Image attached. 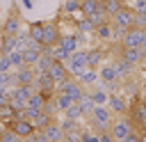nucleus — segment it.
I'll return each mask as SVG.
<instances>
[{
	"mask_svg": "<svg viewBox=\"0 0 146 142\" xmlns=\"http://www.w3.org/2000/svg\"><path fill=\"white\" fill-rule=\"evenodd\" d=\"M87 119H89V128L96 131V133L110 131V126H112V121H114V117H112V112H110L107 105H96L94 112H91Z\"/></svg>",
	"mask_w": 146,
	"mask_h": 142,
	"instance_id": "1",
	"label": "nucleus"
},
{
	"mask_svg": "<svg viewBox=\"0 0 146 142\" xmlns=\"http://www.w3.org/2000/svg\"><path fill=\"white\" fill-rule=\"evenodd\" d=\"M21 30H23V16H21V9H18V2H11L9 14H7V18L0 27V34H14L16 37Z\"/></svg>",
	"mask_w": 146,
	"mask_h": 142,
	"instance_id": "2",
	"label": "nucleus"
},
{
	"mask_svg": "<svg viewBox=\"0 0 146 142\" xmlns=\"http://www.w3.org/2000/svg\"><path fill=\"white\" fill-rule=\"evenodd\" d=\"M128 117H130L135 131H146V101L135 98L128 108Z\"/></svg>",
	"mask_w": 146,
	"mask_h": 142,
	"instance_id": "3",
	"label": "nucleus"
},
{
	"mask_svg": "<svg viewBox=\"0 0 146 142\" xmlns=\"http://www.w3.org/2000/svg\"><path fill=\"white\" fill-rule=\"evenodd\" d=\"M5 128L14 131V133H16V135H21L23 140H25V137H30V135L36 131L34 121H30V119H25V117H14V119L5 121Z\"/></svg>",
	"mask_w": 146,
	"mask_h": 142,
	"instance_id": "4",
	"label": "nucleus"
},
{
	"mask_svg": "<svg viewBox=\"0 0 146 142\" xmlns=\"http://www.w3.org/2000/svg\"><path fill=\"white\" fill-rule=\"evenodd\" d=\"M135 131V126H132V121H130V117H125V115H121V117H116L114 121H112V126H110V133H112V137L116 140V142H121L128 133H132Z\"/></svg>",
	"mask_w": 146,
	"mask_h": 142,
	"instance_id": "5",
	"label": "nucleus"
},
{
	"mask_svg": "<svg viewBox=\"0 0 146 142\" xmlns=\"http://www.w3.org/2000/svg\"><path fill=\"white\" fill-rule=\"evenodd\" d=\"M132 21H135V11H132L130 5H123L114 16H110V23L116 25V27H123V30L132 27Z\"/></svg>",
	"mask_w": 146,
	"mask_h": 142,
	"instance_id": "6",
	"label": "nucleus"
},
{
	"mask_svg": "<svg viewBox=\"0 0 146 142\" xmlns=\"http://www.w3.org/2000/svg\"><path fill=\"white\" fill-rule=\"evenodd\" d=\"M144 32L146 30H141V27H128L125 32H123V39H121V46H125V48H139L141 46V39H144Z\"/></svg>",
	"mask_w": 146,
	"mask_h": 142,
	"instance_id": "7",
	"label": "nucleus"
},
{
	"mask_svg": "<svg viewBox=\"0 0 146 142\" xmlns=\"http://www.w3.org/2000/svg\"><path fill=\"white\" fill-rule=\"evenodd\" d=\"M34 80H36V71H34V66H21V69H16L14 71V85H34Z\"/></svg>",
	"mask_w": 146,
	"mask_h": 142,
	"instance_id": "8",
	"label": "nucleus"
},
{
	"mask_svg": "<svg viewBox=\"0 0 146 142\" xmlns=\"http://www.w3.org/2000/svg\"><path fill=\"white\" fill-rule=\"evenodd\" d=\"M119 57H121V60H125L128 64L137 66V64H141V62L146 60V53H144L141 48H125V46H121V50H119Z\"/></svg>",
	"mask_w": 146,
	"mask_h": 142,
	"instance_id": "9",
	"label": "nucleus"
},
{
	"mask_svg": "<svg viewBox=\"0 0 146 142\" xmlns=\"http://www.w3.org/2000/svg\"><path fill=\"white\" fill-rule=\"evenodd\" d=\"M59 41V27L55 21H43V46H55Z\"/></svg>",
	"mask_w": 146,
	"mask_h": 142,
	"instance_id": "10",
	"label": "nucleus"
},
{
	"mask_svg": "<svg viewBox=\"0 0 146 142\" xmlns=\"http://www.w3.org/2000/svg\"><path fill=\"white\" fill-rule=\"evenodd\" d=\"M107 108H110L112 115H119V117H121V115H128V103H125V98H123L121 94H116V92L107 96Z\"/></svg>",
	"mask_w": 146,
	"mask_h": 142,
	"instance_id": "11",
	"label": "nucleus"
},
{
	"mask_svg": "<svg viewBox=\"0 0 146 142\" xmlns=\"http://www.w3.org/2000/svg\"><path fill=\"white\" fill-rule=\"evenodd\" d=\"M43 131V135L50 140V142H64V131H62V126H59V121H50L46 128H41Z\"/></svg>",
	"mask_w": 146,
	"mask_h": 142,
	"instance_id": "12",
	"label": "nucleus"
},
{
	"mask_svg": "<svg viewBox=\"0 0 146 142\" xmlns=\"http://www.w3.org/2000/svg\"><path fill=\"white\" fill-rule=\"evenodd\" d=\"M48 73H50V78H52L55 82H59V80H64V78H68V76H71V73H68V69H66V64H64V62H57V60L50 64Z\"/></svg>",
	"mask_w": 146,
	"mask_h": 142,
	"instance_id": "13",
	"label": "nucleus"
},
{
	"mask_svg": "<svg viewBox=\"0 0 146 142\" xmlns=\"http://www.w3.org/2000/svg\"><path fill=\"white\" fill-rule=\"evenodd\" d=\"M112 66H114V71H116V78H119V80H128V76H130V71H132V64H128L125 60L116 57V60L112 62Z\"/></svg>",
	"mask_w": 146,
	"mask_h": 142,
	"instance_id": "14",
	"label": "nucleus"
},
{
	"mask_svg": "<svg viewBox=\"0 0 146 142\" xmlns=\"http://www.w3.org/2000/svg\"><path fill=\"white\" fill-rule=\"evenodd\" d=\"M27 32H30V39H32V41L41 44V41H43V21H32V23L27 25Z\"/></svg>",
	"mask_w": 146,
	"mask_h": 142,
	"instance_id": "15",
	"label": "nucleus"
},
{
	"mask_svg": "<svg viewBox=\"0 0 146 142\" xmlns=\"http://www.w3.org/2000/svg\"><path fill=\"white\" fill-rule=\"evenodd\" d=\"M16 50V37L14 34H0V55H9Z\"/></svg>",
	"mask_w": 146,
	"mask_h": 142,
	"instance_id": "16",
	"label": "nucleus"
},
{
	"mask_svg": "<svg viewBox=\"0 0 146 142\" xmlns=\"http://www.w3.org/2000/svg\"><path fill=\"white\" fill-rule=\"evenodd\" d=\"M57 44H59L68 55L78 50V39H75V34H59V41H57Z\"/></svg>",
	"mask_w": 146,
	"mask_h": 142,
	"instance_id": "17",
	"label": "nucleus"
},
{
	"mask_svg": "<svg viewBox=\"0 0 146 142\" xmlns=\"http://www.w3.org/2000/svg\"><path fill=\"white\" fill-rule=\"evenodd\" d=\"M78 105H80V110H82V115H84V117H89V115L94 112V108H96V103H94V98H91V94H89V92H84V94L80 96Z\"/></svg>",
	"mask_w": 146,
	"mask_h": 142,
	"instance_id": "18",
	"label": "nucleus"
},
{
	"mask_svg": "<svg viewBox=\"0 0 146 142\" xmlns=\"http://www.w3.org/2000/svg\"><path fill=\"white\" fill-rule=\"evenodd\" d=\"M96 37L98 39H103V41H112V23L110 21H105V23H100V25H96Z\"/></svg>",
	"mask_w": 146,
	"mask_h": 142,
	"instance_id": "19",
	"label": "nucleus"
},
{
	"mask_svg": "<svg viewBox=\"0 0 146 142\" xmlns=\"http://www.w3.org/2000/svg\"><path fill=\"white\" fill-rule=\"evenodd\" d=\"M78 80H80L84 87H87V85H96V82H98V71H96V69H84V71L78 76Z\"/></svg>",
	"mask_w": 146,
	"mask_h": 142,
	"instance_id": "20",
	"label": "nucleus"
},
{
	"mask_svg": "<svg viewBox=\"0 0 146 142\" xmlns=\"http://www.w3.org/2000/svg\"><path fill=\"white\" fill-rule=\"evenodd\" d=\"M100 9V0H80V11L89 18L94 11H98Z\"/></svg>",
	"mask_w": 146,
	"mask_h": 142,
	"instance_id": "21",
	"label": "nucleus"
},
{
	"mask_svg": "<svg viewBox=\"0 0 146 142\" xmlns=\"http://www.w3.org/2000/svg\"><path fill=\"white\" fill-rule=\"evenodd\" d=\"M98 78H103V82L119 80V78H116V71H114V66H112V64H105V66H100V71H98Z\"/></svg>",
	"mask_w": 146,
	"mask_h": 142,
	"instance_id": "22",
	"label": "nucleus"
},
{
	"mask_svg": "<svg viewBox=\"0 0 146 142\" xmlns=\"http://www.w3.org/2000/svg\"><path fill=\"white\" fill-rule=\"evenodd\" d=\"M43 103H46V98H43L39 92H32V94L27 96V101H25V108H36V110H41Z\"/></svg>",
	"mask_w": 146,
	"mask_h": 142,
	"instance_id": "23",
	"label": "nucleus"
},
{
	"mask_svg": "<svg viewBox=\"0 0 146 142\" xmlns=\"http://www.w3.org/2000/svg\"><path fill=\"white\" fill-rule=\"evenodd\" d=\"M71 103H73V101H71V96H68V94H64V92H55V105H57V110H59V112H64Z\"/></svg>",
	"mask_w": 146,
	"mask_h": 142,
	"instance_id": "24",
	"label": "nucleus"
},
{
	"mask_svg": "<svg viewBox=\"0 0 146 142\" xmlns=\"http://www.w3.org/2000/svg\"><path fill=\"white\" fill-rule=\"evenodd\" d=\"M64 117H68V119H75V121H80L84 115H82V110H80V105H78V101H73L66 110H64Z\"/></svg>",
	"mask_w": 146,
	"mask_h": 142,
	"instance_id": "25",
	"label": "nucleus"
},
{
	"mask_svg": "<svg viewBox=\"0 0 146 142\" xmlns=\"http://www.w3.org/2000/svg\"><path fill=\"white\" fill-rule=\"evenodd\" d=\"M14 117H16V108H14L9 101H7L5 105H0V121H2V124L9 121V119H14Z\"/></svg>",
	"mask_w": 146,
	"mask_h": 142,
	"instance_id": "26",
	"label": "nucleus"
},
{
	"mask_svg": "<svg viewBox=\"0 0 146 142\" xmlns=\"http://www.w3.org/2000/svg\"><path fill=\"white\" fill-rule=\"evenodd\" d=\"M100 7L107 11V16H114L123 5H121V0H100Z\"/></svg>",
	"mask_w": 146,
	"mask_h": 142,
	"instance_id": "27",
	"label": "nucleus"
},
{
	"mask_svg": "<svg viewBox=\"0 0 146 142\" xmlns=\"http://www.w3.org/2000/svg\"><path fill=\"white\" fill-rule=\"evenodd\" d=\"M89 94H91V98H94V103H96V105H107V96H110V94H107L103 87H98V89H91Z\"/></svg>",
	"mask_w": 146,
	"mask_h": 142,
	"instance_id": "28",
	"label": "nucleus"
},
{
	"mask_svg": "<svg viewBox=\"0 0 146 142\" xmlns=\"http://www.w3.org/2000/svg\"><path fill=\"white\" fill-rule=\"evenodd\" d=\"M9 62H11V69L16 71V69H21V66H25V62H23V50H11L9 53Z\"/></svg>",
	"mask_w": 146,
	"mask_h": 142,
	"instance_id": "29",
	"label": "nucleus"
},
{
	"mask_svg": "<svg viewBox=\"0 0 146 142\" xmlns=\"http://www.w3.org/2000/svg\"><path fill=\"white\" fill-rule=\"evenodd\" d=\"M103 55H105V53H103L100 48H94V50H89V62H87V64H89V69H96V66L100 64Z\"/></svg>",
	"mask_w": 146,
	"mask_h": 142,
	"instance_id": "30",
	"label": "nucleus"
},
{
	"mask_svg": "<svg viewBox=\"0 0 146 142\" xmlns=\"http://www.w3.org/2000/svg\"><path fill=\"white\" fill-rule=\"evenodd\" d=\"M75 30H78V32H82V34H87V32H94V30H96V25L84 16L82 21H78V23H75Z\"/></svg>",
	"mask_w": 146,
	"mask_h": 142,
	"instance_id": "31",
	"label": "nucleus"
},
{
	"mask_svg": "<svg viewBox=\"0 0 146 142\" xmlns=\"http://www.w3.org/2000/svg\"><path fill=\"white\" fill-rule=\"evenodd\" d=\"M89 21H91L94 25H100V23H105V21H110V16H107V11H105V9L100 7L98 11H94V14L89 16Z\"/></svg>",
	"mask_w": 146,
	"mask_h": 142,
	"instance_id": "32",
	"label": "nucleus"
},
{
	"mask_svg": "<svg viewBox=\"0 0 146 142\" xmlns=\"http://www.w3.org/2000/svg\"><path fill=\"white\" fill-rule=\"evenodd\" d=\"M52 119H55L52 115H46V112L41 110V112L36 115V119H34V126H36V128H46V126H48V124H50Z\"/></svg>",
	"mask_w": 146,
	"mask_h": 142,
	"instance_id": "33",
	"label": "nucleus"
},
{
	"mask_svg": "<svg viewBox=\"0 0 146 142\" xmlns=\"http://www.w3.org/2000/svg\"><path fill=\"white\" fill-rule=\"evenodd\" d=\"M62 11L64 14H78L80 11V0H64V7H62Z\"/></svg>",
	"mask_w": 146,
	"mask_h": 142,
	"instance_id": "34",
	"label": "nucleus"
},
{
	"mask_svg": "<svg viewBox=\"0 0 146 142\" xmlns=\"http://www.w3.org/2000/svg\"><path fill=\"white\" fill-rule=\"evenodd\" d=\"M80 142H100V133L96 131H80Z\"/></svg>",
	"mask_w": 146,
	"mask_h": 142,
	"instance_id": "35",
	"label": "nucleus"
},
{
	"mask_svg": "<svg viewBox=\"0 0 146 142\" xmlns=\"http://www.w3.org/2000/svg\"><path fill=\"white\" fill-rule=\"evenodd\" d=\"M0 142H25L21 135H16L14 131H9V128H5L2 133H0Z\"/></svg>",
	"mask_w": 146,
	"mask_h": 142,
	"instance_id": "36",
	"label": "nucleus"
},
{
	"mask_svg": "<svg viewBox=\"0 0 146 142\" xmlns=\"http://www.w3.org/2000/svg\"><path fill=\"white\" fill-rule=\"evenodd\" d=\"M50 53H52V60H57V62H66V57H68V53H66L59 44H55V46L50 48Z\"/></svg>",
	"mask_w": 146,
	"mask_h": 142,
	"instance_id": "37",
	"label": "nucleus"
},
{
	"mask_svg": "<svg viewBox=\"0 0 146 142\" xmlns=\"http://www.w3.org/2000/svg\"><path fill=\"white\" fill-rule=\"evenodd\" d=\"M59 126H62L64 133H66V131H78V121H75V119H68V117H64V119L59 121Z\"/></svg>",
	"mask_w": 146,
	"mask_h": 142,
	"instance_id": "38",
	"label": "nucleus"
},
{
	"mask_svg": "<svg viewBox=\"0 0 146 142\" xmlns=\"http://www.w3.org/2000/svg\"><path fill=\"white\" fill-rule=\"evenodd\" d=\"M25 140H27V142H50V140L43 135V131H41V128H36V131H34L30 137H25Z\"/></svg>",
	"mask_w": 146,
	"mask_h": 142,
	"instance_id": "39",
	"label": "nucleus"
},
{
	"mask_svg": "<svg viewBox=\"0 0 146 142\" xmlns=\"http://www.w3.org/2000/svg\"><path fill=\"white\" fill-rule=\"evenodd\" d=\"M9 71H14L11 62H9V55H0V73H9Z\"/></svg>",
	"mask_w": 146,
	"mask_h": 142,
	"instance_id": "40",
	"label": "nucleus"
},
{
	"mask_svg": "<svg viewBox=\"0 0 146 142\" xmlns=\"http://www.w3.org/2000/svg\"><path fill=\"white\" fill-rule=\"evenodd\" d=\"M132 25L146 30V14H137V11H135V21H132Z\"/></svg>",
	"mask_w": 146,
	"mask_h": 142,
	"instance_id": "41",
	"label": "nucleus"
},
{
	"mask_svg": "<svg viewBox=\"0 0 146 142\" xmlns=\"http://www.w3.org/2000/svg\"><path fill=\"white\" fill-rule=\"evenodd\" d=\"M64 142H80V128L78 131H66L64 133Z\"/></svg>",
	"mask_w": 146,
	"mask_h": 142,
	"instance_id": "42",
	"label": "nucleus"
},
{
	"mask_svg": "<svg viewBox=\"0 0 146 142\" xmlns=\"http://www.w3.org/2000/svg\"><path fill=\"white\" fill-rule=\"evenodd\" d=\"M130 7H132V11H137V14H146V0H135Z\"/></svg>",
	"mask_w": 146,
	"mask_h": 142,
	"instance_id": "43",
	"label": "nucleus"
},
{
	"mask_svg": "<svg viewBox=\"0 0 146 142\" xmlns=\"http://www.w3.org/2000/svg\"><path fill=\"white\" fill-rule=\"evenodd\" d=\"M121 142H139V133H137V131H132V133H128Z\"/></svg>",
	"mask_w": 146,
	"mask_h": 142,
	"instance_id": "44",
	"label": "nucleus"
},
{
	"mask_svg": "<svg viewBox=\"0 0 146 142\" xmlns=\"http://www.w3.org/2000/svg\"><path fill=\"white\" fill-rule=\"evenodd\" d=\"M100 142H116V140L112 137V133H110V131H103V133H100Z\"/></svg>",
	"mask_w": 146,
	"mask_h": 142,
	"instance_id": "45",
	"label": "nucleus"
},
{
	"mask_svg": "<svg viewBox=\"0 0 146 142\" xmlns=\"http://www.w3.org/2000/svg\"><path fill=\"white\" fill-rule=\"evenodd\" d=\"M21 5H23L25 9H32V7H34V5H32V0H21Z\"/></svg>",
	"mask_w": 146,
	"mask_h": 142,
	"instance_id": "46",
	"label": "nucleus"
},
{
	"mask_svg": "<svg viewBox=\"0 0 146 142\" xmlns=\"http://www.w3.org/2000/svg\"><path fill=\"white\" fill-rule=\"evenodd\" d=\"M139 48H141V50L146 53V32H144V39H141V46H139Z\"/></svg>",
	"mask_w": 146,
	"mask_h": 142,
	"instance_id": "47",
	"label": "nucleus"
},
{
	"mask_svg": "<svg viewBox=\"0 0 146 142\" xmlns=\"http://www.w3.org/2000/svg\"><path fill=\"white\" fill-rule=\"evenodd\" d=\"M139 142H146V131H139Z\"/></svg>",
	"mask_w": 146,
	"mask_h": 142,
	"instance_id": "48",
	"label": "nucleus"
},
{
	"mask_svg": "<svg viewBox=\"0 0 146 142\" xmlns=\"http://www.w3.org/2000/svg\"><path fill=\"white\" fill-rule=\"evenodd\" d=\"M135 0H121V5H132Z\"/></svg>",
	"mask_w": 146,
	"mask_h": 142,
	"instance_id": "49",
	"label": "nucleus"
},
{
	"mask_svg": "<svg viewBox=\"0 0 146 142\" xmlns=\"http://www.w3.org/2000/svg\"><path fill=\"white\" fill-rule=\"evenodd\" d=\"M25 142H27V140H25Z\"/></svg>",
	"mask_w": 146,
	"mask_h": 142,
	"instance_id": "50",
	"label": "nucleus"
}]
</instances>
